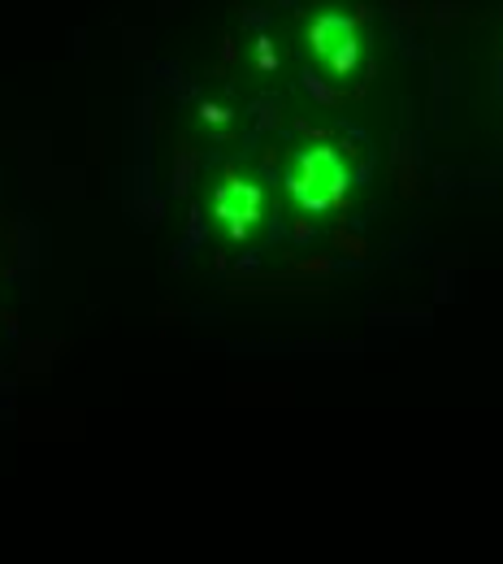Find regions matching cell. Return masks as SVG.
Masks as SVG:
<instances>
[{"label":"cell","instance_id":"2","mask_svg":"<svg viewBox=\"0 0 503 564\" xmlns=\"http://www.w3.org/2000/svg\"><path fill=\"white\" fill-rule=\"evenodd\" d=\"M356 22L351 18H317L313 31H308V44L317 48V53L330 61L334 70H351V61H356Z\"/></svg>","mask_w":503,"mask_h":564},{"label":"cell","instance_id":"3","mask_svg":"<svg viewBox=\"0 0 503 564\" xmlns=\"http://www.w3.org/2000/svg\"><path fill=\"white\" fill-rule=\"evenodd\" d=\"M256 187H243V183H230L221 191V213L226 217H239V222H252L256 217Z\"/></svg>","mask_w":503,"mask_h":564},{"label":"cell","instance_id":"1","mask_svg":"<svg viewBox=\"0 0 503 564\" xmlns=\"http://www.w3.org/2000/svg\"><path fill=\"white\" fill-rule=\"evenodd\" d=\"M347 183L343 174V161L334 157L330 148H313L304 157L295 161V178H291V191L308 204V209H321V204H330Z\"/></svg>","mask_w":503,"mask_h":564},{"label":"cell","instance_id":"4","mask_svg":"<svg viewBox=\"0 0 503 564\" xmlns=\"http://www.w3.org/2000/svg\"><path fill=\"white\" fill-rule=\"evenodd\" d=\"M256 57H261V65H273V48H269V39H261V48H256Z\"/></svg>","mask_w":503,"mask_h":564}]
</instances>
